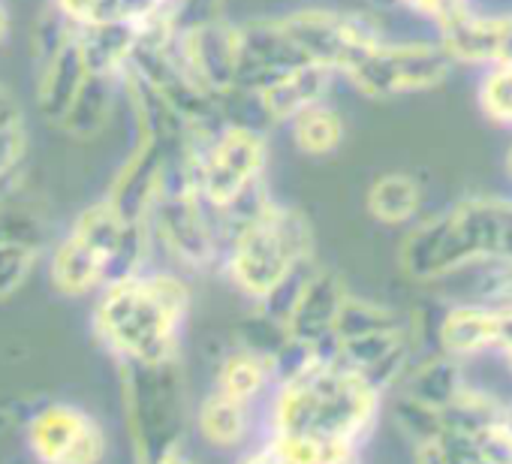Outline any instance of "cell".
I'll return each instance as SVG.
<instances>
[{"instance_id":"25","label":"cell","mask_w":512,"mask_h":464,"mask_svg":"<svg viewBox=\"0 0 512 464\" xmlns=\"http://www.w3.org/2000/svg\"><path fill=\"white\" fill-rule=\"evenodd\" d=\"M43 245L34 242H0V299L13 296L40 260Z\"/></svg>"},{"instance_id":"7","label":"cell","mask_w":512,"mask_h":464,"mask_svg":"<svg viewBox=\"0 0 512 464\" xmlns=\"http://www.w3.org/2000/svg\"><path fill=\"white\" fill-rule=\"evenodd\" d=\"M151 251L166 254L169 263L187 272H205L220 266L226 239V220L199 202L178 178L175 169L157 199L148 208Z\"/></svg>"},{"instance_id":"11","label":"cell","mask_w":512,"mask_h":464,"mask_svg":"<svg viewBox=\"0 0 512 464\" xmlns=\"http://www.w3.org/2000/svg\"><path fill=\"white\" fill-rule=\"evenodd\" d=\"M344 299H347L344 281L332 269H323L314 263L296 284L281 314V326L287 329L293 341L323 353L332 341V329H335Z\"/></svg>"},{"instance_id":"10","label":"cell","mask_w":512,"mask_h":464,"mask_svg":"<svg viewBox=\"0 0 512 464\" xmlns=\"http://www.w3.org/2000/svg\"><path fill=\"white\" fill-rule=\"evenodd\" d=\"M28 449L40 464H100L106 434L76 404H46L28 422Z\"/></svg>"},{"instance_id":"4","label":"cell","mask_w":512,"mask_h":464,"mask_svg":"<svg viewBox=\"0 0 512 464\" xmlns=\"http://www.w3.org/2000/svg\"><path fill=\"white\" fill-rule=\"evenodd\" d=\"M269 136L266 127L244 118L220 115L193 130L175 178L226 223L253 199L269 193Z\"/></svg>"},{"instance_id":"3","label":"cell","mask_w":512,"mask_h":464,"mask_svg":"<svg viewBox=\"0 0 512 464\" xmlns=\"http://www.w3.org/2000/svg\"><path fill=\"white\" fill-rule=\"evenodd\" d=\"M314 226L272 193L253 199L244 211L229 217L220 251V272L253 305L269 302L290 278L314 260Z\"/></svg>"},{"instance_id":"9","label":"cell","mask_w":512,"mask_h":464,"mask_svg":"<svg viewBox=\"0 0 512 464\" xmlns=\"http://www.w3.org/2000/svg\"><path fill=\"white\" fill-rule=\"evenodd\" d=\"M479 260L464 223L455 208H443L434 214H422L404 229L398 245V269L407 281L431 287L440 278L458 272L461 266Z\"/></svg>"},{"instance_id":"5","label":"cell","mask_w":512,"mask_h":464,"mask_svg":"<svg viewBox=\"0 0 512 464\" xmlns=\"http://www.w3.org/2000/svg\"><path fill=\"white\" fill-rule=\"evenodd\" d=\"M148 220L124 214L106 196L85 205L49 251V284L67 296H97L109 281L148 266Z\"/></svg>"},{"instance_id":"8","label":"cell","mask_w":512,"mask_h":464,"mask_svg":"<svg viewBox=\"0 0 512 464\" xmlns=\"http://www.w3.org/2000/svg\"><path fill=\"white\" fill-rule=\"evenodd\" d=\"M124 407L139 464L178 449L184 425V395L175 359L157 365H121Z\"/></svg>"},{"instance_id":"1","label":"cell","mask_w":512,"mask_h":464,"mask_svg":"<svg viewBox=\"0 0 512 464\" xmlns=\"http://www.w3.org/2000/svg\"><path fill=\"white\" fill-rule=\"evenodd\" d=\"M187 317V281L172 269L142 266L97 293L94 335L118 365H157L178 356Z\"/></svg>"},{"instance_id":"29","label":"cell","mask_w":512,"mask_h":464,"mask_svg":"<svg viewBox=\"0 0 512 464\" xmlns=\"http://www.w3.org/2000/svg\"><path fill=\"white\" fill-rule=\"evenodd\" d=\"M10 31H13V19H10V7L7 0H0V46L10 40Z\"/></svg>"},{"instance_id":"24","label":"cell","mask_w":512,"mask_h":464,"mask_svg":"<svg viewBox=\"0 0 512 464\" xmlns=\"http://www.w3.org/2000/svg\"><path fill=\"white\" fill-rule=\"evenodd\" d=\"M395 401H392V416H395V425L401 428V434L407 437V443L416 449L428 440H434L440 431H443V410L437 407H428L404 392H392Z\"/></svg>"},{"instance_id":"18","label":"cell","mask_w":512,"mask_h":464,"mask_svg":"<svg viewBox=\"0 0 512 464\" xmlns=\"http://www.w3.org/2000/svg\"><path fill=\"white\" fill-rule=\"evenodd\" d=\"M118 100H121V82L103 73H91L79 88V94L73 97L64 118L58 121V130L73 139H94L109 127Z\"/></svg>"},{"instance_id":"23","label":"cell","mask_w":512,"mask_h":464,"mask_svg":"<svg viewBox=\"0 0 512 464\" xmlns=\"http://www.w3.org/2000/svg\"><path fill=\"white\" fill-rule=\"evenodd\" d=\"M476 106L491 124L512 130V64H491L479 70Z\"/></svg>"},{"instance_id":"27","label":"cell","mask_w":512,"mask_h":464,"mask_svg":"<svg viewBox=\"0 0 512 464\" xmlns=\"http://www.w3.org/2000/svg\"><path fill=\"white\" fill-rule=\"evenodd\" d=\"M238 464H290V461L284 458V452H281L278 443L272 440V443H266V446H260V449L247 452Z\"/></svg>"},{"instance_id":"13","label":"cell","mask_w":512,"mask_h":464,"mask_svg":"<svg viewBox=\"0 0 512 464\" xmlns=\"http://www.w3.org/2000/svg\"><path fill=\"white\" fill-rule=\"evenodd\" d=\"M434 350L470 365L494 353V308L479 302H443L434 329Z\"/></svg>"},{"instance_id":"19","label":"cell","mask_w":512,"mask_h":464,"mask_svg":"<svg viewBox=\"0 0 512 464\" xmlns=\"http://www.w3.org/2000/svg\"><path fill=\"white\" fill-rule=\"evenodd\" d=\"M284 127L290 133V145L302 157H311V160L332 157L335 151H341V145L347 139V121L329 97L305 106Z\"/></svg>"},{"instance_id":"22","label":"cell","mask_w":512,"mask_h":464,"mask_svg":"<svg viewBox=\"0 0 512 464\" xmlns=\"http://www.w3.org/2000/svg\"><path fill=\"white\" fill-rule=\"evenodd\" d=\"M196 425L202 440H208L211 446H238L247 431V404L211 389L199 404Z\"/></svg>"},{"instance_id":"15","label":"cell","mask_w":512,"mask_h":464,"mask_svg":"<svg viewBox=\"0 0 512 464\" xmlns=\"http://www.w3.org/2000/svg\"><path fill=\"white\" fill-rule=\"evenodd\" d=\"M497 28H500V16L482 13L467 4L464 10L443 19L434 28V37L455 67L485 70L497 64Z\"/></svg>"},{"instance_id":"6","label":"cell","mask_w":512,"mask_h":464,"mask_svg":"<svg viewBox=\"0 0 512 464\" xmlns=\"http://www.w3.org/2000/svg\"><path fill=\"white\" fill-rule=\"evenodd\" d=\"M452 70L455 64L437 37L383 34L350 55L338 73V82H347L368 100H395L446 85Z\"/></svg>"},{"instance_id":"28","label":"cell","mask_w":512,"mask_h":464,"mask_svg":"<svg viewBox=\"0 0 512 464\" xmlns=\"http://www.w3.org/2000/svg\"><path fill=\"white\" fill-rule=\"evenodd\" d=\"M500 428H503L506 440L512 443V392L503 395V401H500Z\"/></svg>"},{"instance_id":"12","label":"cell","mask_w":512,"mask_h":464,"mask_svg":"<svg viewBox=\"0 0 512 464\" xmlns=\"http://www.w3.org/2000/svg\"><path fill=\"white\" fill-rule=\"evenodd\" d=\"M76 28L124 25L136 31L178 28L184 0H52Z\"/></svg>"},{"instance_id":"31","label":"cell","mask_w":512,"mask_h":464,"mask_svg":"<svg viewBox=\"0 0 512 464\" xmlns=\"http://www.w3.org/2000/svg\"><path fill=\"white\" fill-rule=\"evenodd\" d=\"M503 169H506V178L512 181V145H509V151H506V160H503Z\"/></svg>"},{"instance_id":"2","label":"cell","mask_w":512,"mask_h":464,"mask_svg":"<svg viewBox=\"0 0 512 464\" xmlns=\"http://www.w3.org/2000/svg\"><path fill=\"white\" fill-rule=\"evenodd\" d=\"M383 395L335 356L314 350L278 380L272 404L275 437L359 446L374 428Z\"/></svg>"},{"instance_id":"30","label":"cell","mask_w":512,"mask_h":464,"mask_svg":"<svg viewBox=\"0 0 512 464\" xmlns=\"http://www.w3.org/2000/svg\"><path fill=\"white\" fill-rule=\"evenodd\" d=\"M145 464H190V461L181 455V449H175V452H169V455H160V458H154V461H145Z\"/></svg>"},{"instance_id":"17","label":"cell","mask_w":512,"mask_h":464,"mask_svg":"<svg viewBox=\"0 0 512 464\" xmlns=\"http://www.w3.org/2000/svg\"><path fill=\"white\" fill-rule=\"evenodd\" d=\"M368 214L383 226L407 229L413 220L422 217L425 208V187L410 172H383L365 190Z\"/></svg>"},{"instance_id":"16","label":"cell","mask_w":512,"mask_h":464,"mask_svg":"<svg viewBox=\"0 0 512 464\" xmlns=\"http://www.w3.org/2000/svg\"><path fill=\"white\" fill-rule=\"evenodd\" d=\"M470 383V374H467V365L440 353V350H431L425 356H416L407 368V374L401 377L398 389L395 392H404L428 407H449L461 392L464 386ZM392 395V392H389Z\"/></svg>"},{"instance_id":"21","label":"cell","mask_w":512,"mask_h":464,"mask_svg":"<svg viewBox=\"0 0 512 464\" xmlns=\"http://www.w3.org/2000/svg\"><path fill=\"white\" fill-rule=\"evenodd\" d=\"M28 160V121L19 100L0 85V196L19 187Z\"/></svg>"},{"instance_id":"26","label":"cell","mask_w":512,"mask_h":464,"mask_svg":"<svg viewBox=\"0 0 512 464\" xmlns=\"http://www.w3.org/2000/svg\"><path fill=\"white\" fill-rule=\"evenodd\" d=\"M497 64H512V13L500 16L497 28Z\"/></svg>"},{"instance_id":"14","label":"cell","mask_w":512,"mask_h":464,"mask_svg":"<svg viewBox=\"0 0 512 464\" xmlns=\"http://www.w3.org/2000/svg\"><path fill=\"white\" fill-rule=\"evenodd\" d=\"M335 82H338V76L332 70L317 67V64H305V67H296V70L278 76L266 88H260L253 97H247V103L256 109V115H260V124L284 127L305 106L332 97Z\"/></svg>"},{"instance_id":"20","label":"cell","mask_w":512,"mask_h":464,"mask_svg":"<svg viewBox=\"0 0 512 464\" xmlns=\"http://www.w3.org/2000/svg\"><path fill=\"white\" fill-rule=\"evenodd\" d=\"M269 383H275L272 362L244 344L226 353L214 374V389L244 404H250L256 395H263Z\"/></svg>"}]
</instances>
